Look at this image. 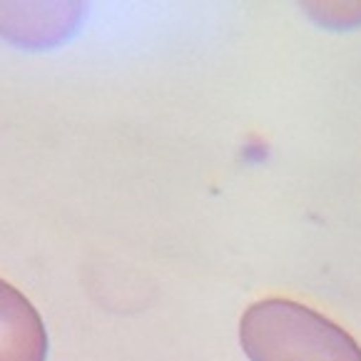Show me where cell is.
Listing matches in <instances>:
<instances>
[{
  "label": "cell",
  "instance_id": "obj_1",
  "mask_svg": "<svg viewBox=\"0 0 361 361\" xmlns=\"http://www.w3.org/2000/svg\"><path fill=\"white\" fill-rule=\"evenodd\" d=\"M239 344L250 361H361V346L349 331L284 297L262 299L242 314Z\"/></svg>",
  "mask_w": 361,
  "mask_h": 361
},
{
  "label": "cell",
  "instance_id": "obj_2",
  "mask_svg": "<svg viewBox=\"0 0 361 361\" xmlns=\"http://www.w3.org/2000/svg\"><path fill=\"white\" fill-rule=\"evenodd\" d=\"M48 331L25 294L0 279V361H45Z\"/></svg>",
  "mask_w": 361,
  "mask_h": 361
}]
</instances>
